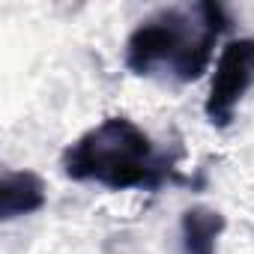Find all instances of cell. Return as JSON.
Here are the masks:
<instances>
[{"label":"cell","instance_id":"6da1fadb","mask_svg":"<svg viewBox=\"0 0 254 254\" xmlns=\"http://www.w3.org/2000/svg\"><path fill=\"white\" fill-rule=\"evenodd\" d=\"M63 174L75 183H96L111 191L159 189L174 174V162L159 156L150 135L129 117H108L63 153Z\"/></svg>","mask_w":254,"mask_h":254},{"label":"cell","instance_id":"7a4b0ae2","mask_svg":"<svg viewBox=\"0 0 254 254\" xmlns=\"http://www.w3.org/2000/svg\"><path fill=\"white\" fill-rule=\"evenodd\" d=\"M230 18L221 3H197L194 9H159L144 18L126 39V66L135 75L171 69L180 81L206 72L221 30Z\"/></svg>","mask_w":254,"mask_h":254},{"label":"cell","instance_id":"3957f363","mask_svg":"<svg viewBox=\"0 0 254 254\" xmlns=\"http://www.w3.org/2000/svg\"><path fill=\"white\" fill-rule=\"evenodd\" d=\"M254 87V39H230L212 72V84L203 102V114L212 126H230L239 102Z\"/></svg>","mask_w":254,"mask_h":254},{"label":"cell","instance_id":"277c9868","mask_svg":"<svg viewBox=\"0 0 254 254\" xmlns=\"http://www.w3.org/2000/svg\"><path fill=\"white\" fill-rule=\"evenodd\" d=\"M48 189L33 171H6L0 180V218L12 221L21 215H33L45 206Z\"/></svg>","mask_w":254,"mask_h":254},{"label":"cell","instance_id":"5b68a950","mask_svg":"<svg viewBox=\"0 0 254 254\" xmlns=\"http://www.w3.org/2000/svg\"><path fill=\"white\" fill-rule=\"evenodd\" d=\"M224 227H227V221L218 209H209V206L186 209L180 218L183 254H215Z\"/></svg>","mask_w":254,"mask_h":254}]
</instances>
